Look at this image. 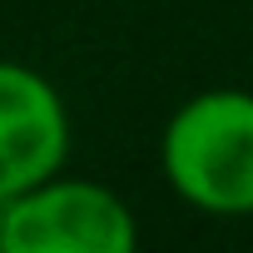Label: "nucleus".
Wrapping results in <instances>:
<instances>
[{
    "label": "nucleus",
    "instance_id": "1",
    "mask_svg": "<svg viewBox=\"0 0 253 253\" xmlns=\"http://www.w3.org/2000/svg\"><path fill=\"white\" fill-rule=\"evenodd\" d=\"M159 169L174 199L209 218L253 213V89H199L159 134Z\"/></svg>",
    "mask_w": 253,
    "mask_h": 253
},
{
    "label": "nucleus",
    "instance_id": "2",
    "mask_svg": "<svg viewBox=\"0 0 253 253\" xmlns=\"http://www.w3.org/2000/svg\"><path fill=\"white\" fill-rule=\"evenodd\" d=\"M5 253H134L139 218L109 184L70 179L65 169L0 204Z\"/></svg>",
    "mask_w": 253,
    "mask_h": 253
},
{
    "label": "nucleus",
    "instance_id": "3",
    "mask_svg": "<svg viewBox=\"0 0 253 253\" xmlns=\"http://www.w3.org/2000/svg\"><path fill=\"white\" fill-rule=\"evenodd\" d=\"M70 159V109L60 89L20 60H0V204L60 174Z\"/></svg>",
    "mask_w": 253,
    "mask_h": 253
},
{
    "label": "nucleus",
    "instance_id": "4",
    "mask_svg": "<svg viewBox=\"0 0 253 253\" xmlns=\"http://www.w3.org/2000/svg\"><path fill=\"white\" fill-rule=\"evenodd\" d=\"M0 253H5V248H0Z\"/></svg>",
    "mask_w": 253,
    "mask_h": 253
}]
</instances>
